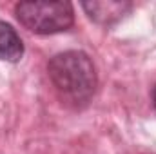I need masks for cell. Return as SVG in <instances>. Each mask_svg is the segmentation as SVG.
<instances>
[{"mask_svg":"<svg viewBox=\"0 0 156 154\" xmlns=\"http://www.w3.org/2000/svg\"><path fill=\"white\" fill-rule=\"evenodd\" d=\"M83 11L87 13V16L100 24V26H113L118 20H122L131 9L133 4L125 2V0H104V2H83L82 4Z\"/></svg>","mask_w":156,"mask_h":154,"instance_id":"cell-3","label":"cell"},{"mask_svg":"<svg viewBox=\"0 0 156 154\" xmlns=\"http://www.w3.org/2000/svg\"><path fill=\"white\" fill-rule=\"evenodd\" d=\"M153 105H154V109H156V85H154V89H153Z\"/></svg>","mask_w":156,"mask_h":154,"instance_id":"cell-5","label":"cell"},{"mask_svg":"<svg viewBox=\"0 0 156 154\" xmlns=\"http://www.w3.org/2000/svg\"><path fill=\"white\" fill-rule=\"evenodd\" d=\"M16 20L35 35H56L75 24V9L69 2H18Z\"/></svg>","mask_w":156,"mask_h":154,"instance_id":"cell-2","label":"cell"},{"mask_svg":"<svg viewBox=\"0 0 156 154\" xmlns=\"http://www.w3.org/2000/svg\"><path fill=\"white\" fill-rule=\"evenodd\" d=\"M47 76L58 98L71 107H85L98 85L94 64L83 51H64L47 62Z\"/></svg>","mask_w":156,"mask_h":154,"instance_id":"cell-1","label":"cell"},{"mask_svg":"<svg viewBox=\"0 0 156 154\" xmlns=\"http://www.w3.org/2000/svg\"><path fill=\"white\" fill-rule=\"evenodd\" d=\"M24 56V44L16 29L0 20V60L2 62H18Z\"/></svg>","mask_w":156,"mask_h":154,"instance_id":"cell-4","label":"cell"}]
</instances>
